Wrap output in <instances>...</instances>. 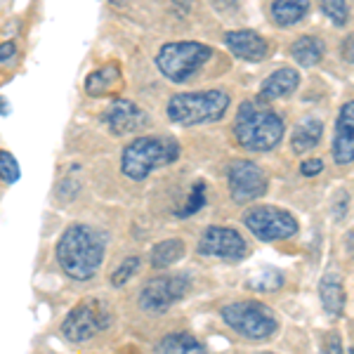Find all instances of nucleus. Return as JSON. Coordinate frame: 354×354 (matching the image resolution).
<instances>
[{
  "label": "nucleus",
  "instance_id": "nucleus-34",
  "mask_svg": "<svg viewBox=\"0 0 354 354\" xmlns=\"http://www.w3.org/2000/svg\"><path fill=\"white\" fill-rule=\"evenodd\" d=\"M350 354H354V347H352V350H350Z\"/></svg>",
  "mask_w": 354,
  "mask_h": 354
},
{
  "label": "nucleus",
  "instance_id": "nucleus-1",
  "mask_svg": "<svg viewBox=\"0 0 354 354\" xmlns=\"http://www.w3.org/2000/svg\"><path fill=\"white\" fill-rule=\"evenodd\" d=\"M57 262L73 281H88L100 272L106 255V239L90 225H68L57 241Z\"/></svg>",
  "mask_w": 354,
  "mask_h": 354
},
{
  "label": "nucleus",
  "instance_id": "nucleus-23",
  "mask_svg": "<svg viewBox=\"0 0 354 354\" xmlns=\"http://www.w3.org/2000/svg\"><path fill=\"white\" fill-rule=\"evenodd\" d=\"M245 283H248V288L255 290V293H274V290H279L283 286V274L279 270H274V267H265V270H260L258 274H253Z\"/></svg>",
  "mask_w": 354,
  "mask_h": 354
},
{
  "label": "nucleus",
  "instance_id": "nucleus-22",
  "mask_svg": "<svg viewBox=\"0 0 354 354\" xmlns=\"http://www.w3.org/2000/svg\"><path fill=\"white\" fill-rule=\"evenodd\" d=\"M182 255H185V241L182 239H165V241H158L151 248L149 262L153 270H163V267L175 265Z\"/></svg>",
  "mask_w": 354,
  "mask_h": 354
},
{
  "label": "nucleus",
  "instance_id": "nucleus-19",
  "mask_svg": "<svg viewBox=\"0 0 354 354\" xmlns=\"http://www.w3.org/2000/svg\"><path fill=\"white\" fill-rule=\"evenodd\" d=\"M153 354H208V350L192 333H168L156 342Z\"/></svg>",
  "mask_w": 354,
  "mask_h": 354
},
{
  "label": "nucleus",
  "instance_id": "nucleus-13",
  "mask_svg": "<svg viewBox=\"0 0 354 354\" xmlns=\"http://www.w3.org/2000/svg\"><path fill=\"white\" fill-rule=\"evenodd\" d=\"M333 161L338 165L354 163V100L345 102L335 116L333 145H330Z\"/></svg>",
  "mask_w": 354,
  "mask_h": 354
},
{
  "label": "nucleus",
  "instance_id": "nucleus-32",
  "mask_svg": "<svg viewBox=\"0 0 354 354\" xmlns=\"http://www.w3.org/2000/svg\"><path fill=\"white\" fill-rule=\"evenodd\" d=\"M10 113V106H8V100H3V118H8Z\"/></svg>",
  "mask_w": 354,
  "mask_h": 354
},
{
  "label": "nucleus",
  "instance_id": "nucleus-6",
  "mask_svg": "<svg viewBox=\"0 0 354 354\" xmlns=\"http://www.w3.org/2000/svg\"><path fill=\"white\" fill-rule=\"evenodd\" d=\"M222 322L234 333L248 340H267L279 330V319L270 307L258 300H239L222 307Z\"/></svg>",
  "mask_w": 354,
  "mask_h": 354
},
{
  "label": "nucleus",
  "instance_id": "nucleus-16",
  "mask_svg": "<svg viewBox=\"0 0 354 354\" xmlns=\"http://www.w3.org/2000/svg\"><path fill=\"white\" fill-rule=\"evenodd\" d=\"M319 298H322V305L326 314L330 317H340L345 312V286H342V279L338 272H326L319 281Z\"/></svg>",
  "mask_w": 354,
  "mask_h": 354
},
{
  "label": "nucleus",
  "instance_id": "nucleus-20",
  "mask_svg": "<svg viewBox=\"0 0 354 354\" xmlns=\"http://www.w3.org/2000/svg\"><path fill=\"white\" fill-rule=\"evenodd\" d=\"M118 83H121V68L111 62V64L100 66L97 71H93L85 78V93L90 97H104V95H109Z\"/></svg>",
  "mask_w": 354,
  "mask_h": 354
},
{
  "label": "nucleus",
  "instance_id": "nucleus-25",
  "mask_svg": "<svg viewBox=\"0 0 354 354\" xmlns=\"http://www.w3.org/2000/svg\"><path fill=\"white\" fill-rule=\"evenodd\" d=\"M322 12L333 21L335 26H345L350 21V5L345 0H324Z\"/></svg>",
  "mask_w": 354,
  "mask_h": 354
},
{
  "label": "nucleus",
  "instance_id": "nucleus-5",
  "mask_svg": "<svg viewBox=\"0 0 354 354\" xmlns=\"http://www.w3.org/2000/svg\"><path fill=\"white\" fill-rule=\"evenodd\" d=\"M213 57V48L198 41H170L156 53V68L170 83H187Z\"/></svg>",
  "mask_w": 354,
  "mask_h": 354
},
{
  "label": "nucleus",
  "instance_id": "nucleus-18",
  "mask_svg": "<svg viewBox=\"0 0 354 354\" xmlns=\"http://www.w3.org/2000/svg\"><path fill=\"white\" fill-rule=\"evenodd\" d=\"M324 53H326V48H324V41L319 36H300L290 45V57L302 68L317 66L324 59Z\"/></svg>",
  "mask_w": 354,
  "mask_h": 354
},
{
  "label": "nucleus",
  "instance_id": "nucleus-24",
  "mask_svg": "<svg viewBox=\"0 0 354 354\" xmlns=\"http://www.w3.org/2000/svg\"><path fill=\"white\" fill-rule=\"evenodd\" d=\"M140 265H142V260L137 258V255H130V258H125L121 265L113 270V274H111V286L113 288L125 286V283H128L130 279H133L135 274L140 272Z\"/></svg>",
  "mask_w": 354,
  "mask_h": 354
},
{
  "label": "nucleus",
  "instance_id": "nucleus-29",
  "mask_svg": "<svg viewBox=\"0 0 354 354\" xmlns=\"http://www.w3.org/2000/svg\"><path fill=\"white\" fill-rule=\"evenodd\" d=\"M322 354H342V340H340V335L335 333V330L324 338Z\"/></svg>",
  "mask_w": 354,
  "mask_h": 354
},
{
  "label": "nucleus",
  "instance_id": "nucleus-9",
  "mask_svg": "<svg viewBox=\"0 0 354 354\" xmlns=\"http://www.w3.org/2000/svg\"><path fill=\"white\" fill-rule=\"evenodd\" d=\"M227 187L234 203H253L267 194L270 180L255 161L236 158L227 168Z\"/></svg>",
  "mask_w": 354,
  "mask_h": 354
},
{
  "label": "nucleus",
  "instance_id": "nucleus-2",
  "mask_svg": "<svg viewBox=\"0 0 354 354\" xmlns=\"http://www.w3.org/2000/svg\"><path fill=\"white\" fill-rule=\"evenodd\" d=\"M232 133L236 145L245 151L262 153L272 151L281 145L286 135V123L262 97H253L239 104L236 118L232 123Z\"/></svg>",
  "mask_w": 354,
  "mask_h": 354
},
{
  "label": "nucleus",
  "instance_id": "nucleus-31",
  "mask_svg": "<svg viewBox=\"0 0 354 354\" xmlns=\"http://www.w3.org/2000/svg\"><path fill=\"white\" fill-rule=\"evenodd\" d=\"M340 53H342V59L350 62V64H354V33H350V36L342 41Z\"/></svg>",
  "mask_w": 354,
  "mask_h": 354
},
{
  "label": "nucleus",
  "instance_id": "nucleus-11",
  "mask_svg": "<svg viewBox=\"0 0 354 354\" xmlns=\"http://www.w3.org/2000/svg\"><path fill=\"white\" fill-rule=\"evenodd\" d=\"M196 250L205 255V258L239 262L248 255V243H245V239L234 227L213 225L201 234Z\"/></svg>",
  "mask_w": 354,
  "mask_h": 354
},
{
  "label": "nucleus",
  "instance_id": "nucleus-15",
  "mask_svg": "<svg viewBox=\"0 0 354 354\" xmlns=\"http://www.w3.org/2000/svg\"><path fill=\"white\" fill-rule=\"evenodd\" d=\"M300 85V73L298 68L293 66H281L277 71H272L270 76L262 81L260 85V97L265 102H274V100H283V97H290L298 90Z\"/></svg>",
  "mask_w": 354,
  "mask_h": 354
},
{
  "label": "nucleus",
  "instance_id": "nucleus-3",
  "mask_svg": "<svg viewBox=\"0 0 354 354\" xmlns=\"http://www.w3.org/2000/svg\"><path fill=\"white\" fill-rule=\"evenodd\" d=\"M182 147L175 137H153L140 135L123 147L121 151V173L133 182H142L151 170L168 165L180 158Z\"/></svg>",
  "mask_w": 354,
  "mask_h": 354
},
{
  "label": "nucleus",
  "instance_id": "nucleus-17",
  "mask_svg": "<svg viewBox=\"0 0 354 354\" xmlns=\"http://www.w3.org/2000/svg\"><path fill=\"white\" fill-rule=\"evenodd\" d=\"M322 137H324L322 118L305 116L293 128V135H290V149H293L295 153H310L312 149H317V147H319Z\"/></svg>",
  "mask_w": 354,
  "mask_h": 354
},
{
  "label": "nucleus",
  "instance_id": "nucleus-10",
  "mask_svg": "<svg viewBox=\"0 0 354 354\" xmlns=\"http://www.w3.org/2000/svg\"><path fill=\"white\" fill-rule=\"evenodd\" d=\"M189 290V279L185 274H161L153 277L140 290V307L147 312H165L182 300Z\"/></svg>",
  "mask_w": 354,
  "mask_h": 354
},
{
  "label": "nucleus",
  "instance_id": "nucleus-30",
  "mask_svg": "<svg viewBox=\"0 0 354 354\" xmlns=\"http://www.w3.org/2000/svg\"><path fill=\"white\" fill-rule=\"evenodd\" d=\"M15 55H17V45L12 41H3V45H0V62L8 66Z\"/></svg>",
  "mask_w": 354,
  "mask_h": 354
},
{
  "label": "nucleus",
  "instance_id": "nucleus-8",
  "mask_svg": "<svg viewBox=\"0 0 354 354\" xmlns=\"http://www.w3.org/2000/svg\"><path fill=\"white\" fill-rule=\"evenodd\" d=\"M243 225L258 241L265 243L288 241L298 234V220L277 205H253L243 213Z\"/></svg>",
  "mask_w": 354,
  "mask_h": 354
},
{
  "label": "nucleus",
  "instance_id": "nucleus-27",
  "mask_svg": "<svg viewBox=\"0 0 354 354\" xmlns=\"http://www.w3.org/2000/svg\"><path fill=\"white\" fill-rule=\"evenodd\" d=\"M203 203H205V185H203V182H196V185L192 187L189 198H187L185 208L180 210V215H182V218H189V215H194L196 210L203 208Z\"/></svg>",
  "mask_w": 354,
  "mask_h": 354
},
{
  "label": "nucleus",
  "instance_id": "nucleus-33",
  "mask_svg": "<svg viewBox=\"0 0 354 354\" xmlns=\"http://www.w3.org/2000/svg\"><path fill=\"white\" fill-rule=\"evenodd\" d=\"M260 354H272V352H260Z\"/></svg>",
  "mask_w": 354,
  "mask_h": 354
},
{
  "label": "nucleus",
  "instance_id": "nucleus-14",
  "mask_svg": "<svg viewBox=\"0 0 354 354\" xmlns=\"http://www.w3.org/2000/svg\"><path fill=\"white\" fill-rule=\"evenodd\" d=\"M225 45L230 48V53L236 59L250 62V64H258L265 62L270 55V45L260 33L250 31V28H236V31H227L225 33Z\"/></svg>",
  "mask_w": 354,
  "mask_h": 354
},
{
  "label": "nucleus",
  "instance_id": "nucleus-4",
  "mask_svg": "<svg viewBox=\"0 0 354 354\" xmlns=\"http://www.w3.org/2000/svg\"><path fill=\"white\" fill-rule=\"evenodd\" d=\"M232 106V97L225 90H198V93H177L165 104V113L175 125L194 128V125L218 123Z\"/></svg>",
  "mask_w": 354,
  "mask_h": 354
},
{
  "label": "nucleus",
  "instance_id": "nucleus-7",
  "mask_svg": "<svg viewBox=\"0 0 354 354\" xmlns=\"http://www.w3.org/2000/svg\"><path fill=\"white\" fill-rule=\"evenodd\" d=\"M111 307L106 300L100 298H85L78 305H73V310L66 314V319L62 322V333L68 342H88L95 335L104 333L111 326Z\"/></svg>",
  "mask_w": 354,
  "mask_h": 354
},
{
  "label": "nucleus",
  "instance_id": "nucleus-26",
  "mask_svg": "<svg viewBox=\"0 0 354 354\" xmlns=\"http://www.w3.org/2000/svg\"><path fill=\"white\" fill-rule=\"evenodd\" d=\"M0 173H3V182L5 185H17L21 177V168L19 163H17L15 153L10 151H0Z\"/></svg>",
  "mask_w": 354,
  "mask_h": 354
},
{
  "label": "nucleus",
  "instance_id": "nucleus-28",
  "mask_svg": "<svg viewBox=\"0 0 354 354\" xmlns=\"http://www.w3.org/2000/svg\"><path fill=\"white\" fill-rule=\"evenodd\" d=\"M324 173V161L322 158H305V161L300 163V175L302 177H317Z\"/></svg>",
  "mask_w": 354,
  "mask_h": 354
},
{
  "label": "nucleus",
  "instance_id": "nucleus-12",
  "mask_svg": "<svg viewBox=\"0 0 354 354\" xmlns=\"http://www.w3.org/2000/svg\"><path fill=\"white\" fill-rule=\"evenodd\" d=\"M102 121L109 128L111 135H133L149 125V116L142 106H137L133 100L116 97L109 104V109L102 113Z\"/></svg>",
  "mask_w": 354,
  "mask_h": 354
},
{
  "label": "nucleus",
  "instance_id": "nucleus-21",
  "mask_svg": "<svg viewBox=\"0 0 354 354\" xmlns=\"http://www.w3.org/2000/svg\"><path fill=\"white\" fill-rule=\"evenodd\" d=\"M307 12H310V3L307 0H274L270 5V15L274 24L281 28L295 26L298 21H302V17Z\"/></svg>",
  "mask_w": 354,
  "mask_h": 354
}]
</instances>
